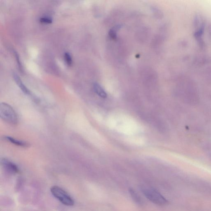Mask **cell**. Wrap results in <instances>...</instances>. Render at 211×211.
I'll use <instances>...</instances> for the list:
<instances>
[{"instance_id":"2","label":"cell","mask_w":211,"mask_h":211,"mask_svg":"<svg viewBox=\"0 0 211 211\" xmlns=\"http://www.w3.org/2000/svg\"><path fill=\"white\" fill-rule=\"evenodd\" d=\"M0 117L7 123L16 124L18 123V115L14 109L7 103H2L0 105Z\"/></svg>"},{"instance_id":"7","label":"cell","mask_w":211,"mask_h":211,"mask_svg":"<svg viewBox=\"0 0 211 211\" xmlns=\"http://www.w3.org/2000/svg\"><path fill=\"white\" fill-rule=\"evenodd\" d=\"M5 139L6 140L8 141L9 142L12 143L13 144H15L17 146H21L23 147H27L29 146L28 144L26 142L16 139L11 137V136H6L5 137Z\"/></svg>"},{"instance_id":"3","label":"cell","mask_w":211,"mask_h":211,"mask_svg":"<svg viewBox=\"0 0 211 211\" xmlns=\"http://www.w3.org/2000/svg\"><path fill=\"white\" fill-rule=\"evenodd\" d=\"M53 196L62 204L66 206H72L75 202L73 198L62 188L57 186H53L50 188Z\"/></svg>"},{"instance_id":"11","label":"cell","mask_w":211,"mask_h":211,"mask_svg":"<svg viewBox=\"0 0 211 211\" xmlns=\"http://www.w3.org/2000/svg\"><path fill=\"white\" fill-rule=\"evenodd\" d=\"M64 59L66 64L69 66H70L72 65V59L70 54L68 52H65L64 54Z\"/></svg>"},{"instance_id":"1","label":"cell","mask_w":211,"mask_h":211,"mask_svg":"<svg viewBox=\"0 0 211 211\" xmlns=\"http://www.w3.org/2000/svg\"><path fill=\"white\" fill-rule=\"evenodd\" d=\"M107 123L111 129L122 134L134 136L142 131V127L133 118L122 113H114L107 119Z\"/></svg>"},{"instance_id":"8","label":"cell","mask_w":211,"mask_h":211,"mask_svg":"<svg viewBox=\"0 0 211 211\" xmlns=\"http://www.w3.org/2000/svg\"><path fill=\"white\" fill-rule=\"evenodd\" d=\"M94 88L97 94L101 96H104L106 95L105 91L103 90V88L100 86V85L98 84L94 83Z\"/></svg>"},{"instance_id":"13","label":"cell","mask_w":211,"mask_h":211,"mask_svg":"<svg viewBox=\"0 0 211 211\" xmlns=\"http://www.w3.org/2000/svg\"><path fill=\"white\" fill-rule=\"evenodd\" d=\"M15 56L16 58V60H17V62H18V64H19V67H21V63H20V62H19V55H18V54L17 53V52H16L15 51Z\"/></svg>"},{"instance_id":"12","label":"cell","mask_w":211,"mask_h":211,"mask_svg":"<svg viewBox=\"0 0 211 211\" xmlns=\"http://www.w3.org/2000/svg\"><path fill=\"white\" fill-rule=\"evenodd\" d=\"M40 21L41 23L45 24H49L52 23V19L48 18H41L40 19Z\"/></svg>"},{"instance_id":"10","label":"cell","mask_w":211,"mask_h":211,"mask_svg":"<svg viewBox=\"0 0 211 211\" xmlns=\"http://www.w3.org/2000/svg\"><path fill=\"white\" fill-rule=\"evenodd\" d=\"M130 192L131 196H132V198L135 201V202H136V203L141 204L142 201H141L140 198L139 196L136 193L135 191L132 190V189H130Z\"/></svg>"},{"instance_id":"5","label":"cell","mask_w":211,"mask_h":211,"mask_svg":"<svg viewBox=\"0 0 211 211\" xmlns=\"http://www.w3.org/2000/svg\"><path fill=\"white\" fill-rule=\"evenodd\" d=\"M3 167L7 173L11 174H17L19 172V169L15 164L3 158L1 161Z\"/></svg>"},{"instance_id":"6","label":"cell","mask_w":211,"mask_h":211,"mask_svg":"<svg viewBox=\"0 0 211 211\" xmlns=\"http://www.w3.org/2000/svg\"><path fill=\"white\" fill-rule=\"evenodd\" d=\"M14 79L16 84L18 85V87L20 88L21 91H23L24 93L25 94L27 95H31L32 94L31 91L27 88L26 86L24 85L19 76L17 74H14Z\"/></svg>"},{"instance_id":"9","label":"cell","mask_w":211,"mask_h":211,"mask_svg":"<svg viewBox=\"0 0 211 211\" xmlns=\"http://www.w3.org/2000/svg\"><path fill=\"white\" fill-rule=\"evenodd\" d=\"M120 28V26H117L110 30L109 35L113 39H116L117 38V30H119Z\"/></svg>"},{"instance_id":"4","label":"cell","mask_w":211,"mask_h":211,"mask_svg":"<svg viewBox=\"0 0 211 211\" xmlns=\"http://www.w3.org/2000/svg\"><path fill=\"white\" fill-rule=\"evenodd\" d=\"M142 191L147 198L155 204L162 205L167 203V200L153 188L144 187L142 188Z\"/></svg>"}]
</instances>
